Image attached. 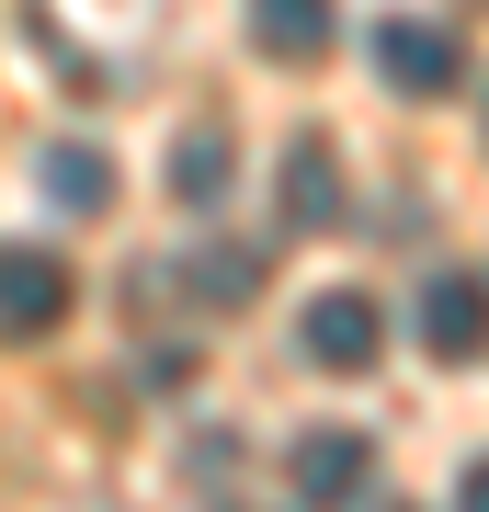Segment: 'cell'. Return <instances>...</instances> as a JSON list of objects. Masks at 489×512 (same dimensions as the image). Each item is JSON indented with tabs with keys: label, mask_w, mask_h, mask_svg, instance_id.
Returning <instances> with one entry per match:
<instances>
[{
	"label": "cell",
	"mask_w": 489,
	"mask_h": 512,
	"mask_svg": "<svg viewBox=\"0 0 489 512\" xmlns=\"http://www.w3.org/2000/svg\"><path fill=\"white\" fill-rule=\"evenodd\" d=\"M80 308V274L35 239H0V342H46L57 319Z\"/></svg>",
	"instance_id": "1"
},
{
	"label": "cell",
	"mask_w": 489,
	"mask_h": 512,
	"mask_svg": "<svg viewBox=\"0 0 489 512\" xmlns=\"http://www.w3.org/2000/svg\"><path fill=\"white\" fill-rule=\"evenodd\" d=\"M376 69H387V92L433 103V92L467 80V46H455V23H433V12H387L376 23Z\"/></svg>",
	"instance_id": "2"
},
{
	"label": "cell",
	"mask_w": 489,
	"mask_h": 512,
	"mask_svg": "<svg viewBox=\"0 0 489 512\" xmlns=\"http://www.w3.org/2000/svg\"><path fill=\"white\" fill-rule=\"evenodd\" d=\"M285 478H296V501H308V512H353V501H364V478H376V444H364V433H330V421H319V433H296Z\"/></svg>",
	"instance_id": "3"
},
{
	"label": "cell",
	"mask_w": 489,
	"mask_h": 512,
	"mask_svg": "<svg viewBox=\"0 0 489 512\" xmlns=\"http://www.w3.org/2000/svg\"><path fill=\"white\" fill-rule=\"evenodd\" d=\"M410 330H421V353H444V365H478L489 353V285L478 274H433L421 308H410Z\"/></svg>",
	"instance_id": "4"
},
{
	"label": "cell",
	"mask_w": 489,
	"mask_h": 512,
	"mask_svg": "<svg viewBox=\"0 0 489 512\" xmlns=\"http://www.w3.org/2000/svg\"><path fill=\"white\" fill-rule=\"evenodd\" d=\"M376 342H387V319H376V296H353V285H330L319 308H308V365H330V376H364V365H376Z\"/></svg>",
	"instance_id": "5"
},
{
	"label": "cell",
	"mask_w": 489,
	"mask_h": 512,
	"mask_svg": "<svg viewBox=\"0 0 489 512\" xmlns=\"http://www.w3.org/2000/svg\"><path fill=\"white\" fill-rule=\"evenodd\" d=\"M342 217V160H330V137H296L285 148V228H330Z\"/></svg>",
	"instance_id": "6"
},
{
	"label": "cell",
	"mask_w": 489,
	"mask_h": 512,
	"mask_svg": "<svg viewBox=\"0 0 489 512\" xmlns=\"http://www.w3.org/2000/svg\"><path fill=\"white\" fill-rule=\"evenodd\" d=\"M251 35H262V57L308 69V57H330V0H251Z\"/></svg>",
	"instance_id": "7"
},
{
	"label": "cell",
	"mask_w": 489,
	"mask_h": 512,
	"mask_svg": "<svg viewBox=\"0 0 489 512\" xmlns=\"http://www.w3.org/2000/svg\"><path fill=\"white\" fill-rule=\"evenodd\" d=\"M46 194L69 205V217H103V205H114V160H103V148H91V137L46 148Z\"/></svg>",
	"instance_id": "8"
},
{
	"label": "cell",
	"mask_w": 489,
	"mask_h": 512,
	"mask_svg": "<svg viewBox=\"0 0 489 512\" xmlns=\"http://www.w3.org/2000/svg\"><path fill=\"white\" fill-rule=\"evenodd\" d=\"M228 171H239V160H228V126H182V148H171V194H182V205H217Z\"/></svg>",
	"instance_id": "9"
},
{
	"label": "cell",
	"mask_w": 489,
	"mask_h": 512,
	"mask_svg": "<svg viewBox=\"0 0 489 512\" xmlns=\"http://www.w3.org/2000/svg\"><path fill=\"white\" fill-rule=\"evenodd\" d=\"M194 296L205 308H251L262 296V251H194Z\"/></svg>",
	"instance_id": "10"
},
{
	"label": "cell",
	"mask_w": 489,
	"mask_h": 512,
	"mask_svg": "<svg viewBox=\"0 0 489 512\" xmlns=\"http://www.w3.org/2000/svg\"><path fill=\"white\" fill-rule=\"evenodd\" d=\"M455 512H489V456L467 467V490H455Z\"/></svg>",
	"instance_id": "11"
},
{
	"label": "cell",
	"mask_w": 489,
	"mask_h": 512,
	"mask_svg": "<svg viewBox=\"0 0 489 512\" xmlns=\"http://www.w3.org/2000/svg\"><path fill=\"white\" fill-rule=\"evenodd\" d=\"M387 512H421V501H387Z\"/></svg>",
	"instance_id": "12"
}]
</instances>
